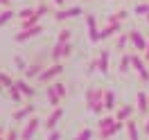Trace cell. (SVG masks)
Here are the masks:
<instances>
[{"instance_id": "cell-39", "label": "cell", "mask_w": 149, "mask_h": 140, "mask_svg": "<svg viewBox=\"0 0 149 140\" xmlns=\"http://www.w3.org/2000/svg\"><path fill=\"white\" fill-rule=\"evenodd\" d=\"M0 5L2 7H11V0H0Z\"/></svg>"}, {"instance_id": "cell-22", "label": "cell", "mask_w": 149, "mask_h": 140, "mask_svg": "<svg viewBox=\"0 0 149 140\" xmlns=\"http://www.w3.org/2000/svg\"><path fill=\"white\" fill-rule=\"evenodd\" d=\"M131 68H133L136 72H140V70H145V68H147V61H145V59H140L138 54H131Z\"/></svg>"}, {"instance_id": "cell-25", "label": "cell", "mask_w": 149, "mask_h": 140, "mask_svg": "<svg viewBox=\"0 0 149 140\" xmlns=\"http://www.w3.org/2000/svg\"><path fill=\"white\" fill-rule=\"evenodd\" d=\"M52 86H54V91H56V95L63 100L65 95H68V84H63V81H52Z\"/></svg>"}, {"instance_id": "cell-2", "label": "cell", "mask_w": 149, "mask_h": 140, "mask_svg": "<svg viewBox=\"0 0 149 140\" xmlns=\"http://www.w3.org/2000/svg\"><path fill=\"white\" fill-rule=\"evenodd\" d=\"M61 72H63V65L54 61L50 68H43V70H41V75H38L36 79L41 81V84H50V81H54V79L61 75Z\"/></svg>"}, {"instance_id": "cell-43", "label": "cell", "mask_w": 149, "mask_h": 140, "mask_svg": "<svg viewBox=\"0 0 149 140\" xmlns=\"http://www.w3.org/2000/svg\"><path fill=\"white\" fill-rule=\"evenodd\" d=\"M0 138H5V129L2 127H0Z\"/></svg>"}, {"instance_id": "cell-31", "label": "cell", "mask_w": 149, "mask_h": 140, "mask_svg": "<svg viewBox=\"0 0 149 140\" xmlns=\"http://www.w3.org/2000/svg\"><path fill=\"white\" fill-rule=\"evenodd\" d=\"M34 11H36V9H29V7H25V9H20L16 16H18V20H23V18H29V16L34 14Z\"/></svg>"}, {"instance_id": "cell-41", "label": "cell", "mask_w": 149, "mask_h": 140, "mask_svg": "<svg viewBox=\"0 0 149 140\" xmlns=\"http://www.w3.org/2000/svg\"><path fill=\"white\" fill-rule=\"evenodd\" d=\"M52 2H54L56 7H63V5H65V0H52Z\"/></svg>"}, {"instance_id": "cell-42", "label": "cell", "mask_w": 149, "mask_h": 140, "mask_svg": "<svg viewBox=\"0 0 149 140\" xmlns=\"http://www.w3.org/2000/svg\"><path fill=\"white\" fill-rule=\"evenodd\" d=\"M145 136H149V120H147V124H145Z\"/></svg>"}, {"instance_id": "cell-44", "label": "cell", "mask_w": 149, "mask_h": 140, "mask_svg": "<svg viewBox=\"0 0 149 140\" xmlns=\"http://www.w3.org/2000/svg\"><path fill=\"white\" fill-rule=\"evenodd\" d=\"M2 91H5V86H2V84H0V93H2Z\"/></svg>"}, {"instance_id": "cell-24", "label": "cell", "mask_w": 149, "mask_h": 140, "mask_svg": "<svg viewBox=\"0 0 149 140\" xmlns=\"http://www.w3.org/2000/svg\"><path fill=\"white\" fill-rule=\"evenodd\" d=\"M118 70H120L122 75H124V72H129V70H131V56H129V54H124V56L120 59V65H118Z\"/></svg>"}, {"instance_id": "cell-10", "label": "cell", "mask_w": 149, "mask_h": 140, "mask_svg": "<svg viewBox=\"0 0 149 140\" xmlns=\"http://www.w3.org/2000/svg\"><path fill=\"white\" fill-rule=\"evenodd\" d=\"M120 29H122V20H118V23H106V25L100 29V41H106V38L115 36Z\"/></svg>"}, {"instance_id": "cell-13", "label": "cell", "mask_w": 149, "mask_h": 140, "mask_svg": "<svg viewBox=\"0 0 149 140\" xmlns=\"http://www.w3.org/2000/svg\"><path fill=\"white\" fill-rule=\"evenodd\" d=\"M14 84L18 86V91L25 95V97H34V95H36V88H34V86H29L27 79H16Z\"/></svg>"}, {"instance_id": "cell-21", "label": "cell", "mask_w": 149, "mask_h": 140, "mask_svg": "<svg viewBox=\"0 0 149 140\" xmlns=\"http://www.w3.org/2000/svg\"><path fill=\"white\" fill-rule=\"evenodd\" d=\"M14 16H16V11L9 9V7H5V9L0 11V27H5V25H7V23L14 18Z\"/></svg>"}, {"instance_id": "cell-9", "label": "cell", "mask_w": 149, "mask_h": 140, "mask_svg": "<svg viewBox=\"0 0 149 140\" xmlns=\"http://www.w3.org/2000/svg\"><path fill=\"white\" fill-rule=\"evenodd\" d=\"M61 118H63V109H61V106H54V111L47 115V120H43V127H45L47 131L56 129V124L61 122Z\"/></svg>"}, {"instance_id": "cell-19", "label": "cell", "mask_w": 149, "mask_h": 140, "mask_svg": "<svg viewBox=\"0 0 149 140\" xmlns=\"http://www.w3.org/2000/svg\"><path fill=\"white\" fill-rule=\"evenodd\" d=\"M45 93H47V100H50V104H52V109L61 104V97L56 95V91H54V86H52V81L47 84V91H45Z\"/></svg>"}, {"instance_id": "cell-33", "label": "cell", "mask_w": 149, "mask_h": 140, "mask_svg": "<svg viewBox=\"0 0 149 140\" xmlns=\"http://www.w3.org/2000/svg\"><path fill=\"white\" fill-rule=\"evenodd\" d=\"M95 70H97V59H91L88 65H86V75H93Z\"/></svg>"}, {"instance_id": "cell-35", "label": "cell", "mask_w": 149, "mask_h": 140, "mask_svg": "<svg viewBox=\"0 0 149 140\" xmlns=\"http://www.w3.org/2000/svg\"><path fill=\"white\" fill-rule=\"evenodd\" d=\"M59 138H61V133H59L56 129H50V131H47V140H59Z\"/></svg>"}, {"instance_id": "cell-45", "label": "cell", "mask_w": 149, "mask_h": 140, "mask_svg": "<svg viewBox=\"0 0 149 140\" xmlns=\"http://www.w3.org/2000/svg\"><path fill=\"white\" fill-rule=\"evenodd\" d=\"M145 18H147V23H149V14H147V16H145Z\"/></svg>"}, {"instance_id": "cell-46", "label": "cell", "mask_w": 149, "mask_h": 140, "mask_svg": "<svg viewBox=\"0 0 149 140\" xmlns=\"http://www.w3.org/2000/svg\"><path fill=\"white\" fill-rule=\"evenodd\" d=\"M38 2H45V0H38Z\"/></svg>"}, {"instance_id": "cell-17", "label": "cell", "mask_w": 149, "mask_h": 140, "mask_svg": "<svg viewBox=\"0 0 149 140\" xmlns=\"http://www.w3.org/2000/svg\"><path fill=\"white\" fill-rule=\"evenodd\" d=\"M136 100H138V106H136V109H138L140 113H149V95H147V93H142V91H140V93H138V97H136Z\"/></svg>"}, {"instance_id": "cell-29", "label": "cell", "mask_w": 149, "mask_h": 140, "mask_svg": "<svg viewBox=\"0 0 149 140\" xmlns=\"http://www.w3.org/2000/svg\"><path fill=\"white\" fill-rule=\"evenodd\" d=\"M113 122H115V118H100L97 127H100V129H106V127H111Z\"/></svg>"}, {"instance_id": "cell-15", "label": "cell", "mask_w": 149, "mask_h": 140, "mask_svg": "<svg viewBox=\"0 0 149 140\" xmlns=\"http://www.w3.org/2000/svg\"><path fill=\"white\" fill-rule=\"evenodd\" d=\"M133 111H136L133 106H127V104H124V106H120V109L115 111V120H120V122H127V120L131 118V115H133Z\"/></svg>"}, {"instance_id": "cell-28", "label": "cell", "mask_w": 149, "mask_h": 140, "mask_svg": "<svg viewBox=\"0 0 149 140\" xmlns=\"http://www.w3.org/2000/svg\"><path fill=\"white\" fill-rule=\"evenodd\" d=\"M70 38H72V32H70V29H61V32H59V38H56V41H61V43H68Z\"/></svg>"}, {"instance_id": "cell-12", "label": "cell", "mask_w": 149, "mask_h": 140, "mask_svg": "<svg viewBox=\"0 0 149 140\" xmlns=\"http://www.w3.org/2000/svg\"><path fill=\"white\" fill-rule=\"evenodd\" d=\"M109 63H111L109 52H106V50H102V52L97 54V70H100L102 75H109Z\"/></svg>"}, {"instance_id": "cell-4", "label": "cell", "mask_w": 149, "mask_h": 140, "mask_svg": "<svg viewBox=\"0 0 149 140\" xmlns=\"http://www.w3.org/2000/svg\"><path fill=\"white\" fill-rule=\"evenodd\" d=\"M72 54V43L68 41V43H61V41H56L54 47L50 50V56H52V61H59V59H65V56Z\"/></svg>"}, {"instance_id": "cell-3", "label": "cell", "mask_w": 149, "mask_h": 140, "mask_svg": "<svg viewBox=\"0 0 149 140\" xmlns=\"http://www.w3.org/2000/svg\"><path fill=\"white\" fill-rule=\"evenodd\" d=\"M43 122L38 120L36 115H29L27 120H25V127H23V131H20V138H25V140H29V138H34L36 136V131H38V127H41Z\"/></svg>"}, {"instance_id": "cell-38", "label": "cell", "mask_w": 149, "mask_h": 140, "mask_svg": "<svg viewBox=\"0 0 149 140\" xmlns=\"http://www.w3.org/2000/svg\"><path fill=\"white\" fill-rule=\"evenodd\" d=\"M115 16H118L120 20H127V16H129V14H127V9H120L118 14H115Z\"/></svg>"}, {"instance_id": "cell-6", "label": "cell", "mask_w": 149, "mask_h": 140, "mask_svg": "<svg viewBox=\"0 0 149 140\" xmlns=\"http://www.w3.org/2000/svg\"><path fill=\"white\" fill-rule=\"evenodd\" d=\"M129 43L133 45V50H138V52H145L147 50V38H145V34L140 32V29H131L129 32Z\"/></svg>"}, {"instance_id": "cell-5", "label": "cell", "mask_w": 149, "mask_h": 140, "mask_svg": "<svg viewBox=\"0 0 149 140\" xmlns=\"http://www.w3.org/2000/svg\"><path fill=\"white\" fill-rule=\"evenodd\" d=\"M38 34H43V25L38 23V25H32V27H23L14 36V41L16 43H25V41H29V38H34V36H38Z\"/></svg>"}, {"instance_id": "cell-1", "label": "cell", "mask_w": 149, "mask_h": 140, "mask_svg": "<svg viewBox=\"0 0 149 140\" xmlns=\"http://www.w3.org/2000/svg\"><path fill=\"white\" fill-rule=\"evenodd\" d=\"M86 109L95 115H102L104 109V88H88L86 93Z\"/></svg>"}, {"instance_id": "cell-14", "label": "cell", "mask_w": 149, "mask_h": 140, "mask_svg": "<svg viewBox=\"0 0 149 140\" xmlns=\"http://www.w3.org/2000/svg\"><path fill=\"white\" fill-rule=\"evenodd\" d=\"M120 131H122V122H120V120H115L111 127H106V129H100V133H97V136H100V138H111V136L120 133Z\"/></svg>"}, {"instance_id": "cell-18", "label": "cell", "mask_w": 149, "mask_h": 140, "mask_svg": "<svg viewBox=\"0 0 149 140\" xmlns=\"http://www.w3.org/2000/svg\"><path fill=\"white\" fill-rule=\"evenodd\" d=\"M127 136H129L131 140H138L140 138V131H138V124H136V120H127Z\"/></svg>"}, {"instance_id": "cell-30", "label": "cell", "mask_w": 149, "mask_h": 140, "mask_svg": "<svg viewBox=\"0 0 149 140\" xmlns=\"http://www.w3.org/2000/svg\"><path fill=\"white\" fill-rule=\"evenodd\" d=\"M93 136H95V133H93L91 129H81L79 133H77V138H79V140H91Z\"/></svg>"}, {"instance_id": "cell-36", "label": "cell", "mask_w": 149, "mask_h": 140, "mask_svg": "<svg viewBox=\"0 0 149 140\" xmlns=\"http://www.w3.org/2000/svg\"><path fill=\"white\" fill-rule=\"evenodd\" d=\"M138 75H140V79H142L145 84H147V81H149V70H147V68H145V70H140Z\"/></svg>"}, {"instance_id": "cell-40", "label": "cell", "mask_w": 149, "mask_h": 140, "mask_svg": "<svg viewBox=\"0 0 149 140\" xmlns=\"http://www.w3.org/2000/svg\"><path fill=\"white\" fill-rule=\"evenodd\" d=\"M142 56H145V61H149V43H147V50L142 52Z\"/></svg>"}, {"instance_id": "cell-27", "label": "cell", "mask_w": 149, "mask_h": 140, "mask_svg": "<svg viewBox=\"0 0 149 140\" xmlns=\"http://www.w3.org/2000/svg\"><path fill=\"white\" fill-rule=\"evenodd\" d=\"M136 14H138V16H147L149 14V2H138V5H136Z\"/></svg>"}, {"instance_id": "cell-8", "label": "cell", "mask_w": 149, "mask_h": 140, "mask_svg": "<svg viewBox=\"0 0 149 140\" xmlns=\"http://www.w3.org/2000/svg\"><path fill=\"white\" fill-rule=\"evenodd\" d=\"M86 29H88V41H91V43H97V41H100V27H97L95 14H86Z\"/></svg>"}, {"instance_id": "cell-20", "label": "cell", "mask_w": 149, "mask_h": 140, "mask_svg": "<svg viewBox=\"0 0 149 140\" xmlns=\"http://www.w3.org/2000/svg\"><path fill=\"white\" fill-rule=\"evenodd\" d=\"M115 106H118V104H115V93H113V91H104V109L111 111Z\"/></svg>"}, {"instance_id": "cell-32", "label": "cell", "mask_w": 149, "mask_h": 140, "mask_svg": "<svg viewBox=\"0 0 149 140\" xmlns=\"http://www.w3.org/2000/svg\"><path fill=\"white\" fill-rule=\"evenodd\" d=\"M0 84L5 86V88H9V86L14 84V79H11L9 75H5V72H0Z\"/></svg>"}, {"instance_id": "cell-23", "label": "cell", "mask_w": 149, "mask_h": 140, "mask_svg": "<svg viewBox=\"0 0 149 140\" xmlns=\"http://www.w3.org/2000/svg\"><path fill=\"white\" fill-rule=\"evenodd\" d=\"M7 91H9L11 100H14V102H16V104H20V102H23V97H25V95H23V93H20V91H18V86H16V84H11L9 88H7Z\"/></svg>"}, {"instance_id": "cell-16", "label": "cell", "mask_w": 149, "mask_h": 140, "mask_svg": "<svg viewBox=\"0 0 149 140\" xmlns=\"http://www.w3.org/2000/svg\"><path fill=\"white\" fill-rule=\"evenodd\" d=\"M41 70H43V65H41V63H29L23 72H25V79H36V77L41 75Z\"/></svg>"}, {"instance_id": "cell-34", "label": "cell", "mask_w": 149, "mask_h": 140, "mask_svg": "<svg viewBox=\"0 0 149 140\" xmlns=\"http://www.w3.org/2000/svg\"><path fill=\"white\" fill-rule=\"evenodd\" d=\"M14 65H16V70H25V68H27V63H25L23 56H16V59H14Z\"/></svg>"}, {"instance_id": "cell-26", "label": "cell", "mask_w": 149, "mask_h": 140, "mask_svg": "<svg viewBox=\"0 0 149 140\" xmlns=\"http://www.w3.org/2000/svg\"><path fill=\"white\" fill-rule=\"evenodd\" d=\"M127 45H129V34H118V38H115V47H118V50H124Z\"/></svg>"}, {"instance_id": "cell-7", "label": "cell", "mask_w": 149, "mask_h": 140, "mask_svg": "<svg viewBox=\"0 0 149 140\" xmlns=\"http://www.w3.org/2000/svg\"><path fill=\"white\" fill-rule=\"evenodd\" d=\"M84 9L81 7H59V11H54V20H68V18H77V16H81Z\"/></svg>"}, {"instance_id": "cell-37", "label": "cell", "mask_w": 149, "mask_h": 140, "mask_svg": "<svg viewBox=\"0 0 149 140\" xmlns=\"http://www.w3.org/2000/svg\"><path fill=\"white\" fill-rule=\"evenodd\" d=\"M16 136H20V133H16V129H9V131H5V138H9V140H14Z\"/></svg>"}, {"instance_id": "cell-11", "label": "cell", "mask_w": 149, "mask_h": 140, "mask_svg": "<svg viewBox=\"0 0 149 140\" xmlns=\"http://www.w3.org/2000/svg\"><path fill=\"white\" fill-rule=\"evenodd\" d=\"M29 115H34V104H27V106L18 109V111H14L11 118H14V122H25Z\"/></svg>"}]
</instances>
